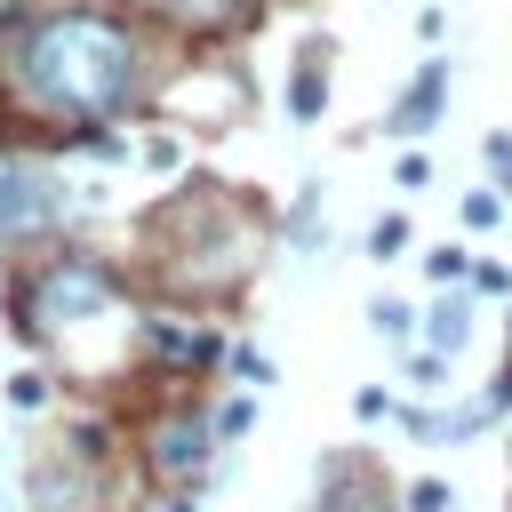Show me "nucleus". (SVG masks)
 I'll return each instance as SVG.
<instances>
[{
    "label": "nucleus",
    "mask_w": 512,
    "mask_h": 512,
    "mask_svg": "<svg viewBox=\"0 0 512 512\" xmlns=\"http://www.w3.org/2000/svg\"><path fill=\"white\" fill-rule=\"evenodd\" d=\"M136 80H144V48L112 8H48L8 48V88L40 120L96 128L136 96Z\"/></svg>",
    "instance_id": "obj_1"
},
{
    "label": "nucleus",
    "mask_w": 512,
    "mask_h": 512,
    "mask_svg": "<svg viewBox=\"0 0 512 512\" xmlns=\"http://www.w3.org/2000/svg\"><path fill=\"white\" fill-rule=\"evenodd\" d=\"M144 248H152V272L168 296H192V304H216L232 296L256 256H264V216L240 200V192H216V184H184L168 208L144 216Z\"/></svg>",
    "instance_id": "obj_2"
},
{
    "label": "nucleus",
    "mask_w": 512,
    "mask_h": 512,
    "mask_svg": "<svg viewBox=\"0 0 512 512\" xmlns=\"http://www.w3.org/2000/svg\"><path fill=\"white\" fill-rule=\"evenodd\" d=\"M120 304V272L104 264V256H48V264H32L24 280H16V328L32 336H72V328H88V320H104Z\"/></svg>",
    "instance_id": "obj_3"
},
{
    "label": "nucleus",
    "mask_w": 512,
    "mask_h": 512,
    "mask_svg": "<svg viewBox=\"0 0 512 512\" xmlns=\"http://www.w3.org/2000/svg\"><path fill=\"white\" fill-rule=\"evenodd\" d=\"M64 224V184L16 152H0V248H24V240H48Z\"/></svg>",
    "instance_id": "obj_4"
},
{
    "label": "nucleus",
    "mask_w": 512,
    "mask_h": 512,
    "mask_svg": "<svg viewBox=\"0 0 512 512\" xmlns=\"http://www.w3.org/2000/svg\"><path fill=\"white\" fill-rule=\"evenodd\" d=\"M208 440H216V416H200V408H176V416H160L152 424V472L160 480H192L200 464H208Z\"/></svg>",
    "instance_id": "obj_5"
},
{
    "label": "nucleus",
    "mask_w": 512,
    "mask_h": 512,
    "mask_svg": "<svg viewBox=\"0 0 512 512\" xmlns=\"http://www.w3.org/2000/svg\"><path fill=\"white\" fill-rule=\"evenodd\" d=\"M32 512H96V472L72 464V456L40 464L32 472Z\"/></svg>",
    "instance_id": "obj_6"
},
{
    "label": "nucleus",
    "mask_w": 512,
    "mask_h": 512,
    "mask_svg": "<svg viewBox=\"0 0 512 512\" xmlns=\"http://www.w3.org/2000/svg\"><path fill=\"white\" fill-rule=\"evenodd\" d=\"M440 104H448V64L432 56V64H416V80H408V96L392 104V136H424V128L440 120Z\"/></svg>",
    "instance_id": "obj_7"
},
{
    "label": "nucleus",
    "mask_w": 512,
    "mask_h": 512,
    "mask_svg": "<svg viewBox=\"0 0 512 512\" xmlns=\"http://www.w3.org/2000/svg\"><path fill=\"white\" fill-rule=\"evenodd\" d=\"M176 32H200V40H216V32H240L248 16H256V0H152Z\"/></svg>",
    "instance_id": "obj_8"
},
{
    "label": "nucleus",
    "mask_w": 512,
    "mask_h": 512,
    "mask_svg": "<svg viewBox=\"0 0 512 512\" xmlns=\"http://www.w3.org/2000/svg\"><path fill=\"white\" fill-rule=\"evenodd\" d=\"M320 104H328V48L312 40L304 64H296V80H288V120H320Z\"/></svg>",
    "instance_id": "obj_9"
},
{
    "label": "nucleus",
    "mask_w": 512,
    "mask_h": 512,
    "mask_svg": "<svg viewBox=\"0 0 512 512\" xmlns=\"http://www.w3.org/2000/svg\"><path fill=\"white\" fill-rule=\"evenodd\" d=\"M464 336H472V304H464V296H440V304L424 312V344H440V352H456Z\"/></svg>",
    "instance_id": "obj_10"
},
{
    "label": "nucleus",
    "mask_w": 512,
    "mask_h": 512,
    "mask_svg": "<svg viewBox=\"0 0 512 512\" xmlns=\"http://www.w3.org/2000/svg\"><path fill=\"white\" fill-rule=\"evenodd\" d=\"M440 376H448V352H440V344L408 352V384H416V392H440Z\"/></svg>",
    "instance_id": "obj_11"
},
{
    "label": "nucleus",
    "mask_w": 512,
    "mask_h": 512,
    "mask_svg": "<svg viewBox=\"0 0 512 512\" xmlns=\"http://www.w3.org/2000/svg\"><path fill=\"white\" fill-rule=\"evenodd\" d=\"M8 408H24V416L48 408V376H40V368H16V376H8Z\"/></svg>",
    "instance_id": "obj_12"
},
{
    "label": "nucleus",
    "mask_w": 512,
    "mask_h": 512,
    "mask_svg": "<svg viewBox=\"0 0 512 512\" xmlns=\"http://www.w3.org/2000/svg\"><path fill=\"white\" fill-rule=\"evenodd\" d=\"M368 320H376V336H392V344H408V320H416V312H408L400 296H376V312H368Z\"/></svg>",
    "instance_id": "obj_13"
},
{
    "label": "nucleus",
    "mask_w": 512,
    "mask_h": 512,
    "mask_svg": "<svg viewBox=\"0 0 512 512\" xmlns=\"http://www.w3.org/2000/svg\"><path fill=\"white\" fill-rule=\"evenodd\" d=\"M424 272H432V280L448 288V280H464L472 264H464V248H432V256H424Z\"/></svg>",
    "instance_id": "obj_14"
},
{
    "label": "nucleus",
    "mask_w": 512,
    "mask_h": 512,
    "mask_svg": "<svg viewBox=\"0 0 512 512\" xmlns=\"http://www.w3.org/2000/svg\"><path fill=\"white\" fill-rule=\"evenodd\" d=\"M496 216H504V200H496V192H464V224H480V232H488Z\"/></svg>",
    "instance_id": "obj_15"
},
{
    "label": "nucleus",
    "mask_w": 512,
    "mask_h": 512,
    "mask_svg": "<svg viewBox=\"0 0 512 512\" xmlns=\"http://www.w3.org/2000/svg\"><path fill=\"white\" fill-rule=\"evenodd\" d=\"M368 248H376V256H400V248H408V224H400V216H384V224L368 232Z\"/></svg>",
    "instance_id": "obj_16"
},
{
    "label": "nucleus",
    "mask_w": 512,
    "mask_h": 512,
    "mask_svg": "<svg viewBox=\"0 0 512 512\" xmlns=\"http://www.w3.org/2000/svg\"><path fill=\"white\" fill-rule=\"evenodd\" d=\"M248 416H256L248 400H224V408H216V440H240V432H248Z\"/></svg>",
    "instance_id": "obj_17"
},
{
    "label": "nucleus",
    "mask_w": 512,
    "mask_h": 512,
    "mask_svg": "<svg viewBox=\"0 0 512 512\" xmlns=\"http://www.w3.org/2000/svg\"><path fill=\"white\" fill-rule=\"evenodd\" d=\"M408 512H448V480H416L408 488Z\"/></svg>",
    "instance_id": "obj_18"
},
{
    "label": "nucleus",
    "mask_w": 512,
    "mask_h": 512,
    "mask_svg": "<svg viewBox=\"0 0 512 512\" xmlns=\"http://www.w3.org/2000/svg\"><path fill=\"white\" fill-rule=\"evenodd\" d=\"M504 288H512L504 264H472V296H504Z\"/></svg>",
    "instance_id": "obj_19"
},
{
    "label": "nucleus",
    "mask_w": 512,
    "mask_h": 512,
    "mask_svg": "<svg viewBox=\"0 0 512 512\" xmlns=\"http://www.w3.org/2000/svg\"><path fill=\"white\" fill-rule=\"evenodd\" d=\"M424 184H432V160L408 152V160H400V192H424Z\"/></svg>",
    "instance_id": "obj_20"
},
{
    "label": "nucleus",
    "mask_w": 512,
    "mask_h": 512,
    "mask_svg": "<svg viewBox=\"0 0 512 512\" xmlns=\"http://www.w3.org/2000/svg\"><path fill=\"white\" fill-rule=\"evenodd\" d=\"M160 512H192V496H176V504H160Z\"/></svg>",
    "instance_id": "obj_21"
},
{
    "label": "nucleus",
    "mask_w": 512,
    "mask_h": 512,
    "mask_svg": "<svg viewBox=\"0 0 512 512\" xmlns=\"http://www.w3.org/2000/svg\"><path fill=\"white\" fill-rule=\"evenodd\" d=\"M0 512H8V504H0Z\"/></svg>",
    "instance_id": "obj_22"
}]
</instances>
